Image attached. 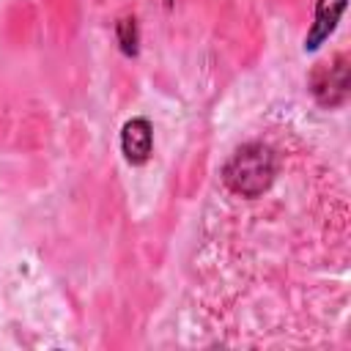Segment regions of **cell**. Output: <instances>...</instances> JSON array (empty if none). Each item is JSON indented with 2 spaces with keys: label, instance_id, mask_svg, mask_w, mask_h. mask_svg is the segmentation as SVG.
Segmentation results:
<instances>
[{
  "label": "cell",
  "instance_id": "obj_3",
  "mask_svg": "<svg viewBox=\"0 0 351 351\" xmlns=\"http://www.w3.org/2000/svg\"><path fill=\"white\" fill-rule=\"evenodd\" d=\"M343 8H346V0H318L315 27H313V33H310V38H307V47H310V49L318 47V41L332 33V27H335V22L340 19Z\"/></svg>",
  "mask_w": 351,
  "mask_h": 351
},
{
  "label": "cell",
  "instance_id": "obj_1",
  "mask_svg": "<svg viewBox=\"0 0 351 351\" xmlns=\"http://www.w3.org/2000/svg\"><path fill=\"white\" fill-rule=\"evenodd\" d=\"M274 173H277L274 154L266 145L252 143V145H244L241 151H236L230 156V162L222 170V178L233 195L261 197L271 186Z\"/></svg>",
  "mask_w": 351,
  "mask_h": 351
},
{
  "label": "cell",
  "instance_id": "obj_2",
  "mask_svg": "<svg viewBox=\"0 0 351 351\" xmlns=\"http://www.w3.org/2000/svg\"><path fill=\"white\" fill-rule=\"evenodd\" d=\"M121 148L132 165H143L151 156V123L145 118L129 121L121 134Z\"/></svg>",
  "mask_w": 351,
  "mask_h": 351
}]
</instances>
